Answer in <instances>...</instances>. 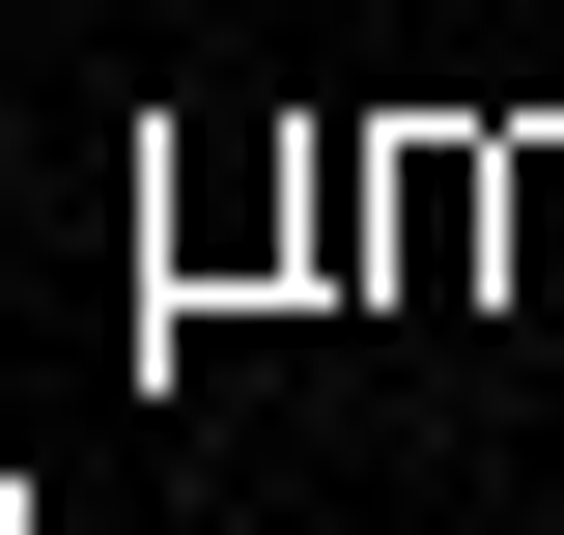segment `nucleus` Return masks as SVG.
Here are the masks:
<instances>
[{
  "label": "nucleus",
  "instance_id": "1",
  "mask_svg": "<svg viewBox=\"0 0 564 535\" xmlns=\"http://www.w3.org/2000/svg\"><path fill=\"white\" fill-rule=\"evenodd\" d=\"M508 282L564 310V141H508Z\"/></svg>",
  "mask_w": 564,
  "mask_h": 535
}]
</instances>
